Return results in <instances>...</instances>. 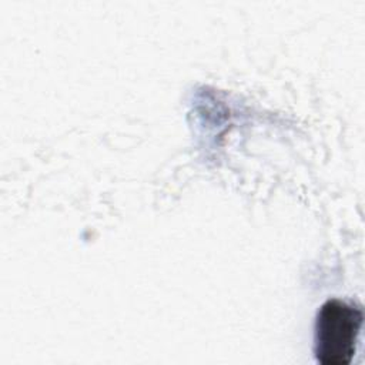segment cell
I'll list each match as a JSON object with an SVG mask.
<instances>
[{
	"label": "cell",
	"mask_w": 365,
	"mask_h": 365,
	"mask_svg": "<svg viewBox=\"0 0 365 365\" xmlns=\"http://www.w3.org/2000/svg\"><path fill=\"white\" fill-rule=\"evenodd\" d=\"M364 322L362 308L351 301H325L315 319L314 354L321 365L351 364Z\"/></svg>",
	"instance_id": "1"
}]
</instances>
